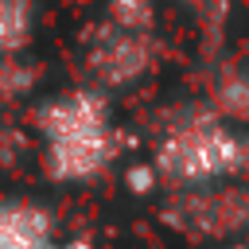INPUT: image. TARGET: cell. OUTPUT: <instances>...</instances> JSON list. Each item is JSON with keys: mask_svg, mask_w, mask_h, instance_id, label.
Returning a JSON list of instances; mask_svg holds the SVG:
<instances>
[{"mask_svg": "<svg viewBox=\"0 0 249 249\" xmlns=\"http://www.w3.org/2000/svg\"><path fill=\"white\" fill-rule=\"evenodd\" d=\"M245 144L218 121H187L160 144V167L187 183H206L233 175L241 167Z\"/></svg>", "mask_w": 249, "mask_h": 249, "instance_id": "7a4b0ae2", "label": "cell"}, {"mask_svg": "<svg viewBox=\"0 0 249 249\" xmlns=\"http://www.w3.org/2000/svg\"><path fill=\"white\" fill-rule=\"evenodd\" d=\"M0 249H54L47 218L31 206L0 202Z\"/></svg>", "mask_w": 249, "mask_h": 249, "instance_id": "3957f363", "label": "cell"}, {"mask_svg": "<svg viewBox=\"0 0 249 249\" xmlns=\"http://www.w3.org/2000/svg\"><path fill=\"white\" fill-rule=\"evenodd\" d=\"M47 160L58 179H86L113 156V132L105 109L89 93H66L43 113Z\"/></svg>", "mask_w": 249, "mask_h": 249, "instance_id": "6da1fadb", "label": "cell"}, {"mask_svg": "<svg viewBox=\"0 0 249 249\" xmlns=\"http://www.w3.org/2000/svg\"><path fill=\"white\" fill-rule=\"evenodd\" d=\"M31 31V16L23 0H0V58L19 51Z\"/></svg>", "mask_w": 249, "mask_h": 249, "instance_id": "277c9868", "label": "cell"}]
</instances>
